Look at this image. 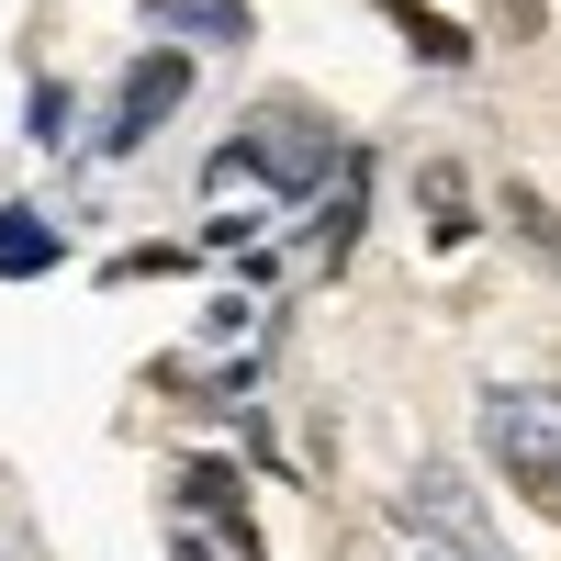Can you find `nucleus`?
<instances>
[{
    "label": "nucleus",
    "mask_w": 561,
    "mask_h": 561,
    "mask_svg": "<svg viewBox=\"0 0 561 561\" xmlns=\"http://www.w3.org/2000/svg\"><path fill=\"white\" fill-rule=\"evenodd\" d=\"M45 259H57V237L23 225V214H0V270H45Z\"/></svg>",
    "instance_id": "423d86ee"
},
{
    "label": "nucleus",
    "mask_w": 561,
    "mask_h": 561,
    "mask_svg": "<svg viewBox=\"0 0 561 561\" xmlns=\"http://www.w3.org/2000/svg\"><path fill=\"white\" fill-rule=\"evenodd\" d=\"M415 192H427V237H460V225H472V214H460V203H472V180H460L449 158H438L427 180H415Z\"/></svg>",
    "instance_id": "20e7f679"
},
{
    "label": "nucleus",
    "mask_w": 561,
    "mask_h": 561,
    "mask_svg": "<svg viewBox=\"0 0 561 561\" xmlns=\"http://www.w3.org/2000/svg\"><path fill=\"white\" fill-rule=\"evenodd\" d=\"M483 460L505 472V494L528 517L561 528V404L550 393H483Z\"/></svg>",
    "instance_id": "f257e3e1"
},
{
    "label": "nucleus",
    "mask_w": 561,
    "mask_h": 561,
    "mask_svg": "<svg viewBox=\"0 0 561 561\" xmlns=\"http://www.w3.org/2000/svg\"><path fill=\"white\" fill-rule=\"evenodd\" d=\"M393 23H404V45H415V57H438V68H460V57H472V34H460L449 12H427V0H393Z\"/></svg>",
    "instance_id": "7ed1b4c3"
},
{
    "label": "nucleus",
    "mask_w": 561,
    "mask_h": 561,
    "mask_svg": "<svg viewBox=\"0 0 561 561\" xmlns=\"http://www.w3.org/2000/svg\"><path fill=\"white\" fill-rule=\"evenodd\" d=\"M180 90H192V68H180V57H135V79H124V124H113V147H135V135H147L169 102H180Z\"/></svg>",
    "instance_id": "f03ea898"
},
{
    "label": "nucleus",
    "mask_w": 561,
    "mask_h": 561,
    "mask_svg": "<svg viewBox=\"0 0 561 561\" xmlns=\"http://www.w3.org/2000/svg\"><path fill=\"white\" fill-rule=\"evenodd\" d=\"M505 214H517V237L561 270V203H550V192H505Z\"/></svg>",
    "instance_id": "39448f33"
}]
</instances>
